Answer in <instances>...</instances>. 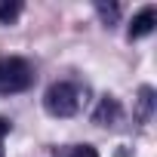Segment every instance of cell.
I'll return each mask as SVG.
<instances>
[{
	"label": "cell",
	"mask_w": 157,
	"mask_h": 157,
	"mask_svg": "<svg viewBox=\"0 0 157 157\" xmlns=\"http://www.w3.org/2000/svg\"><path fill=\"white\" fill-rule=\"evenodd\" d=\"M10 132V120H3V117H0V142H3V136Z\"/></svg>",
	"instance_id": "ba28073f"
},
{
	"label": "cell",
	"mask_w": 157,
	"mask_h": 157,
	"mask_svg": "<svg viewBox=\"0 0 157 157\" xmlns=\"http://www.w3.org/2000/svg\"><path fill=\"white\" fill-rule=\"evenodd\" d=\"M117 117H120V105H117V99H114V96H105V99L99 102L93 120H96L99 126H108V123H114Z\"/></svg>",
	"instance_id": "277c9868"
},
{
	"label": "cell",
	"mask_w": 157,
	"mask_h": 157,
	"mask_svg": "<svg viewBox=\"0 0 157 157\" xmlns=\"http://www.w3.org/2000/svg\"><path fill=\"white\" fill-rule=\"evenodd\" d=\"M71 157H99V151L93 145H80L77 151H71Z\"/></svg>",
	"instance_id": "52a82bcc"
},
{
	"label": "cell",
	"mask_w": 157,
	"mask_h": 157,
	"mask_svg": "<svg viewBox=\"0 0 157 157\" xmlns=\"http://www.w3.org/2000/svg\"><path fill=\"white\" fill-rule=\"evenodd\" d=\"M154 22H157V16H154V6H145L142 13H136V16H132L129 37L136 40V37H145V34H151V31H154Z\"/></svg>",
	"instance_id": "3957f363"
},
{
	"label": "cell",
	"mask_w": 157,
	"mask_h": 157,
	"mask_svg": "<svg viewBox=\"0 0 157 157\" xmlns=\"http://www.w3.org/2000/svg\"><path fill=\"white\" fill-rule=\"evenodd\" d=\"M22 13V3H0V22H13Z\"/></svg>",
	"instance_id": "8992f818"
},
{
	"label": "cell",
	"mask_w": 157,
	"mask_h": 157,
	"mask_svg": "<svg viewBox=\"0 0 157 157\" xmlns=\"http://www.w3.org/2000/svg\"><path fill=\"white\" fill-rule=\"evenodd\" d=\"M43 108L52 117H71L80 108V93H77L74 83H52L43 93Z\"/></svg>",
	"instance_id": "7a4b0ae2"
},
{
	"label": "cell",
	"mask_w": 157,
	"mask_h": 157,
	"mask_svg": "<svg viewBox=\"0 0 157 157\" xmlns=\"http://www.w3.org/2000/svg\"><path fill=\"white\" fill-rule=\"evenodd\" d=\"M96 10H99V16L105 19V25H114L117 16H120V6H117V3H96Z\"/></svg>",
	"instance_id": "5b68a950"
},
{
	"label": "cell",
	"mask_w": 157,
	"mask_h": 157,
	"mask_svg": "<svg viewBox=\"0 0 157 157\" xmlns=\"http://www.w3.org/2000/svg\"><path fill=\"white\" fill-rule=\"evenodd\" d=\"M31 65L19 56H6L0 59V96H13L31 86Z\"/></svg>",
	"instance_id": "6da1fadb"
}]
</instances>
